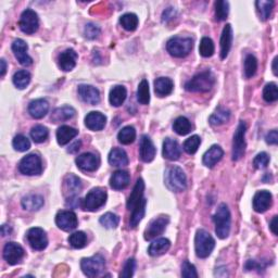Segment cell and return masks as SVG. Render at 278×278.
I'll return each mask as SVG.
<instances>
[{"label":"cell","mask_w":278,"mask_h":278,"mask_svg":"<svg viewBox=\"0 0 278 278\" xmlns=\"http://www.w3.org/2000/svg\"><path fill=\"white\" fill-rule=\"evenodd\" d=\"M215 84V76L211 71H204L187 81L185 88L192 92H208L210 91Z\"/></svg>","instance_id":"cell-1"},{"label":"cell","mask_w":278,"mask_h":278,"mask_svg":"<svg viewBox=\"0 0 278 278\" xmlns=\"http://www.w3.org/2000/svg\"><path fill=\"white\" fill-rule=\"evenodd\" d=\"M213 222L215 224V233L219 238L225 239L231 232V212L225 203L220 204L215 214L213 215Z\"/></svg>","instance_id":"cell-2"},{"label":"cell","mask_w":278,"mask_h":278,"mask_svg":"<svg viewBox=\"0 0 278 278\" xmlns=\"http://www.w3.org/2000/svg\"><path fill=\"white\" fill-rule=\"evenodd\" d=\"M165 184L167 188L175 193H182L187 188V178L179 166H171L165 173Z\"/></svg>","instance_id":"cell-3"},{"label":"cell","mask_w":278,"mask_h":278,"mask_svg":"<svg viewBox=\"0 0 278 278\" xmlns=\"http://www.w3.org/2000/svg\"><path fill=\"white\" fill-rule=\"evenodd\" d=\"M194 40L189 37H173L166 43V49L171 56L184 58L193 50Z\"/></svg>","instance_id":"cell-4"},{"label":"cell","mask_w":278,"mask_h":278,"mask_svg":"<svg viewBox=\"0 0 278 278\" xmlns=\"http://www.w3.org/2000/svg\"><path fill=\"white\" fill-rule=\"evenodd\" d=\"M215 247V240L204 230H199L195 237L196 254L201 259L208 258Z\"/></svg>","instance_id":"cell-5"},{"label":"cell","mask_w":278,"mask_h":278,"mask_svg":"<svg viewBox=\"0 0 278 278\" xmlns=\"http://www.w3.org/2000/svg\"><path fill=\"white\" fill-rule=\"evenodd\" d=\"M107 201V190L101 187H96L91 189L90 192L86 195L85 199L81 201V208L85 211L94 212L106 203Z\"/></svg>","instance_id":"cell-6"},{"label":"cell","mask_w":278,"mask_h":278,"mask_svg":"<svg viewBox=\"0 0 278 278\" xmlns=\"http://www.w3.org/2000/svg\"><path fill=\"white\" fill-rule=\"evenodd\" d=\"M80 269L87 277L99 276L106 269V260L101 254L84 258L80 261Z\"/></svg>","instance_id":"cell-7"},{"label":"cell","mask_w":278,"mask_h":278,"mask_svg":"<svg viewBox=\"0 0 278 278\" xmlns=\"http://www.w3.org/2000/svg\"><path fill=\"white\" fill-rule=\"evenodd\" d=\"M246 130H247V125L244 122H240L238 125V127L234 135V140H233V160L234 161H239L241 158L244 156V151H246Z\"/></svg>","instance_id":"cell-8"},{"label":"cell","mask_w":278,"mask_h":278,"mask_svg":"<svg viewBox=\"0 0 278 278\" xmlns=\"http://www.w3.org/2000/svg\"><path fill=\"white\" fill-rule=\"evenodd\" d=\"M19 170L24 175H40L42 172V163L40 157L35 154L27 155L20 161Z\"/></svg>","instance_id":"cell-9"},{"label":"cell","mask_w":278,"mask_h":278,"mask_svg":"<svg viewBox=\"0 0 278 278\" xmlns=\"http://www.w3.org/2000/svg\"><path fill=\"white\" fill-rule=\"evenodd\" d=\"M20 30L25 33V34H34L37 32L38 26H40V20H38V15L34 10L26 9L21 14L20 22H19Z\"/></svg>","instance_id":"cell-10"},{"label":"cell","mask_w":278,"mask_h":278,"mask_svg":"<svg viewBox=\"0 0 278 278\" xmlns=\"http://www.w3.org/2000/svg\"><path fill=\"white\" fill-rule=\"evenodd\" d=\"M26 238L30 246L34 250H37V251H42L48 246V238L46 233L40 227H33L29 230Z\"/></svg>","instance_id":"cell-11"},{"label":"cell","mask_w":278,"mask_h":278,"mask_svg":"<svg viewBox=\"0 0 278 278\" xmlns=\"http://www.w3.org/2000/svg\"><path fill=\"white\" fill-rule=\"evenodd\" d=\"M168 220L167 216H159V217H156L155 220H152L148 227L146 228L145 231V239L146 240H154L157 237H159L160 235H162L163 232L165 231V227L168 224Z\"/></svg>","instance_id":"cell-12"},{"label":"cell","mask_w":278,"mask_h":278,"mask_svg":"<svg viewBox=\"0 0 278 278\" xmlns=\"http://www.w3.org/2000/svg\"><path fill=\"white\" fill-rule=\"evenodd\" d=\"M56 224L60 230L71 232L78 227V216L72 211H59L56 215Z\"/></svg>","instance_id":"cell-13"},{"label":"cell","mask_w":278,"mask_h":278,"mask_svg":"<svg viewBox=\"0 0 278 278\" xmlns=\"http://www.w3.org/2000/svg\"><path fill=\"white\" fill-rule=\"evenodd\" d=\"M24 257V249L16 242H8L3 248V259L10 265L18 264Z\"/></svg>","instance_id":"cell-14"},{"label":"cell","mask_w":278,"mask_h":278,"mask_svg":"<svg viewBox=\"0 0 278 278\" xmlns=\"http://www.w3.org/2000/svg\"><path fill=\"white\" fill-rule=\"evenodd\" d=\"M76 165H78L81 171L85 172H94L100 165V159L96 155L86 152V154L80 155L76 158Z\"/></svg>","instance_id":"cell-15"},{"label":"cell","mask_w":278,"mask_h":278,"mask_svg":"<svg viewBox=\"0 0 278 278\" xmlns=\"http://www.w3.org/2000/svg\"><path fill=\"white\" fill-rule=\"evenodd\" d=\"M27 49L29 46L23 40H15L12 43V51L15 58L24 67H29L33 63V59L27 54Z\"/></svg>","instance_id":"cell-16"},{"label":"cell","mask_w":278,"mask_h":278,"mask_svg":"<svg viewBox=\"0 0 278 278\" xmlns=\"http://www.w3.org/2000/svg\"><path fill=\"white\" fill-rule=\"evenodd\" d=\"M79 96L84 102L88 105L95 106L100 101V94L96 87L90 85H79Z\"/></svg>","instance_id":"cell-17"},{"label":"cell","mask_w":278,"mask_h":278,"mask_svg":"<svg viewBox=\"0 0 278 278\" xmlns=\"http://www.w3.org/2000/svg\"><path fill=\"white\" fill-rule=\"evenodd\" d=\"M81 190V183L80 179L73 175V174H70L67 177L64 178L63 182V193L67 198H72L76 197Z\"/></svg>","instance_id":"cell-18"},{"label":"cell","mask_w":278,"mask_h":278,"mask_svg":"<svg viewBox=\"0 0 278 278\" xmlns=\"http://www.w3.org/2000/svg\"><path fill=\"white\" fill-rule=\"evenodd\" d=\"M78 59V52L73 50V49H67V50L63 51L59 56V67L61 68V70L65 71V72H69V71H72L75 68Z\"/></svg>","instance_id":"cell-19"},{"label":"cell","mask_w":278,"mask_h":278,"mask_svg":"<svg viewBox=\"0 0 278 278\" xmlns=\"http://www.w3.org/2000/svg\"><path fill=\"white\" fill-rule=\"evenodd\" d=\"M106 123H107V118L100 112L92 111L87 114L85 118L86 127L89 128L90 130H95V132L105 128Z\"/></svg>","instance_id":"cell-20"},{"label":"cell","mask_w":278,"mask_h":278,"mask_svg":"<svg viewBox=\"0 0 278 278\" xmlns=\"http://www.w3.org/2000/svg\"><path fill=\"white\" fill-rule=\"evenodd\" d=\"M272 205V194L266 190L258 192L253 198V209L259 213H263Z\"/></svg>","instance_id":"cell-21"},{"label":"cell","mask_w":278,"mask_h":278,"mask_svg":"<svg viewBox=\"0 0 278 278\" xmlns=\"http://www.w3.org/2000/svg\"><path fill=\"white\" fill-rule=\"evenodd\" d=\"M157 154L156 147L148 136L144 135L140 139V158L144 162H151Z\"/></svg>","instance_id":"cell-22"},{"label":"cell","mask_w":278,"mask_h":278,"mask_svg":"<svg viewBox=\"0 0 278 278\" xmlns=\"http://www.w3.org/2000/svg\"><path fill=\"white\" fill-rule=\"evenodd\" d=\"M182 150L176 140L166 138L163 143V157L170 161H176L181 157Z\"/></svg>","instance_id":"cell-23"},{"label":"cell","mask_w":278,"mask_h":278,"mask_svg":"<svg viewBox=\"0 0 278 278\" xmlns=\"http://www.w3.org/2000/svg\"><path fill=\"white\" fill-rule=\"evenodd\" d=\"M49 110V103L45 99L33 100L29 106V113L34 119H42Z\"/></svg>","instance_id":"cell-24"},{"label":"cell","mask_w":278,"mask_h":278,"mask_svg":"<svg viewBox=\"0 0 278 278\" xmlns=\"http://www.w3.org/2000/svg\"><path fill=\"white\" fill-rule=\"evenodd\" d=\"M130 182V176L128 172L119 170L112 174L110 178V186L116 190H122L126 188Z\"/></svg>","instance_id":"cell-25"},{"label":"cell","mask_w":278,"mask_h":278,"mask_svg":"<svg viewBox=\"0 0 278 278\" xmlns=\"http://www.w3.org/2000/svg\"><path fill=\"white\" fill-rule=\"evenodd\" d=\"M144 190H145V183L141 178L137 179L135 187L133 189L132 194H130L129 198L127 200V209L133 210L136 204H138L141 200L144 199Z\"/></svg>","instance_id":"cell-26"},{"label":"cell","mask_w":278,"mask_h":278,"mask_svg":"<svg viewBox=\"0 0 278 278\" xmlns=\"http://www.w3.org/2000/svg\"><path fill=\"white\" fill-rule=\"evenodd\" d=\"M223 156H224V151L220 146H212L203 156V164L208 167H213L217 162L221 161Z\"/></svg>","instance_id":"cell-27"},{"label":"cell","mask_w":278,"mask_h":278,"mask_svg":"<svg viewBox=\"0 0 278 278\" xmlns=\"http://www.w3.org/2000/svg\"><path fill=\"white\" fill-rule=\"evenodd\" d=\"M233 43V29L231 24H227L223 30L221 36V58L225 59L228 56Z\"/></svg>","instance_id":"cell-28"},{"label":"cell","mask_w":278,"mask_h":278,"mask_svg":"<svg viewBox=\"0 0 278 278\" xmlns=\"http://www.w3.org/2000/svg\"><path fill=\"white\" fill-rule=\"evenodd\" d=\"M21 203L24 210L34 212L41 209L45 201L40 195H27L22 199Z\"/></svg>","instance_id":"cell-29"},{"label":"cell","mask_w":278,"mask_h":278,"mask_svg":"<svg viewBox=\"0 0 278 278\" xmlns=\"http://www.w3.org/2000/svg\"><path fill=\"white\" fill-rule=\"evenodd\" d=\"M79 134V130L75 129L71 126H68V125H63V126L59 127L57 130V140L58 144L64 146L69 144L71 140H72L74 137H76Z\"/></svg>","instance_id":"cell-30"},{"label":"cell","mask_w":278,"mask_h":278,"mask_svg":"<svg viewBox=\"0 0 278 278\" xmlns=\"http://www.w3.org/2000/svg\"><path fill=\"white\" fill-rule=\"evenodd\" d=\"M174 88V83L171 79L160 78L155 80V90L159 97H165L172 94Z\"/></svg>","instance_id":"cell-31"},{"label":"cell","mask_w":278,"mask_h":278,"mask_svg":"<svg viewBox=\"0 0 278 278\" xmlns=\"http://www.w3.org/2000/svg\"><path fill=\"white\" fill-rule=\"evenodd\" d=\"M171 247V242L166 238H159L150 244L148 249V253L151 257H159L164 254Z\"/></svg>","instance_id":"cell-32"},{"label":"cell","mask_w":278,"mask_h":278,"mask_svg":"<svg viewBox=\"0 0 278 278\" xmlns=\"http://www.w3.org/2000/svg\"><path fill=\"white\" fill-rule=\"evenodd\" d=\"M108 160L112 166H125L128 164V158L126 152L119 148H113L110 151V154H109Z\"/></svg>","instance_id":"cell-33"},{"label":"cell","mask_w":278,"mask_h":278,"mask_svg":"<svg viewBox=\"0 0 278 278\" xmlns=\"http://www.w3.org/2000/svg\"><path fill=\"white\" fill-rule=\"evenodd\" d=\"M127 91L126 88L124 86L118 85L114 86L110 91V95H109V100L113 107H119L122 106L125 99H126Z\"/></svg>","instance_id":"cell-34"},{"label":"cell","mask_w":278,"mask_h":278,"mask_svg":"<svg viewBox=\"0 0 278 278\" xmlns=\"http://www.w3.org/2000/svg\"><path fill=\"white\" fill-rule=\"evenodd\" d=\"M75 109L72 107L65 106V107H61L56 109L52 112L51 116V119L53 123H59V122H63V121H68V119H72L75 116Z\"/></svg>","instance_id":"cell-35"},{"label":"cell","mask_w":278,"mask_h":278,"mask_svg":"<svg viewBox=\"0 0 278 278\" xmlns=\"http://www.w3.org/2000/svg\"><path fill=\"white\" fill-rule=\"evenodd\" d=\"M146 204H147V200L144 198L138 204L135 205V208L132 210V215H130V221H129L130 227L135 228L139 224L140 221L143 220L146 212Z\"/></svg>","instance_id":"cell-36"},{"label":"cell","mask_w":278,"mask_h":278,"mask_svg":"<svg viewBox=\"0 0 278 278\" xmlns=\"http://www.w3.org/2000/svg\"><path fill=\"white\" fill-rule=\"evenodd\" d=\"M231 118V111L224 108H219L217 110L212 114L209 119V122L213 126H220L228 122V119Z\"/></svg>","instance_id":"cell-37"},{"label":"cell","mask_w":278,"mask_h":278,"mask_svg":"<svg viewBox=\"0 0 278 278\" xmlns=\"http://www.w3.org/2000/svg\"><path fill=\"white\" fill-rule=\"evenodd\" d=\"M173 129L175 130V133L184 136L190 133L192 130V123L189 122V119L185 117H179L175 119V122L173 124Z\"/></svg>","instance_id":"cell-38"},{"label":"cell","mask_w":278,"mask_h":278,"mask_svg":"<svg viewBox=\"0 0 278 278\" xmlns=\"http://www.w3.org/2000/svg\"><path fill=\"white\" fill-rule=\"evenodd\" d=\"M119 23H121L124 30H126L128 32H133L137 29L139 20H138V16L136 14L126 13L121 16V19H119Z\"/></svg>","instance_id":"cell-39"},{"label":"cell","mask_w":278,"mask_h":278,"mask_svg":"<svg viewBox=\"0 0 278 278\" xmlns=\"http://www.w3.org/2000/svg\"><path fill=\"white\" fill-rule=\"evenodd\" d=\"M13 84L18 89H24L26 88V86L30 84L31 81V74L27 72L26 70H21L18 71L13 75Z\"/></svg>","instance_id":"cell-40"},{"label":"cell","mask_w":278,"mask_h":278,"mask_svg":"<svg viewBox=\"0 0 278 278\" xmlns=\"http://www.w3.org/2000/svg\"><path fill=\"white\" fill-rule=\"evenodd\" d=\"M137 100L140 105H148L150 102V90L148 80L143 79L138 85Z\"/></svg>","instance_id":"cell-41"},{"label":"cell","mask_w":278,"mask_h":278,"mask_svg":"<svg viewBox=\"0 0 278 278\" xmlns=\"http://www.w3.org/2000/svg\"><path fill=\"white\" fill-rule=\"evenodd\" d=\"M136 138V130L133 126H126L119 130L118 134V139L123 145H129L134 143Z\"/></svg>","instance_id":"cell-42"},{"label":"cell","mask_w":278,"mask_h":278,"mask_svg":"<svg viewBox=\"0 0 278 278\" xmlns=\"http://www.w3.org/2000/svg\"><path fill=\"white\" fill-rule=\"evenodd\" d=\"M255 4H257V9L261 20L266 21L268 19H270L272 11H273L274 1H264V0H260V1L255 2Z\"/></svg>","instance_id":"cell-43"},{"label":"cell","mask_w":278,"mask_h":278,"mask_svg":"<svg viewBox=\"0 0 278 278\" xmlns=\"http://www.w3.org/2000/svg\"><path fill=\"white\" fill-rule=\"evenodd\" d=\"M258 70V60L253 54H248L244 59V76L247 79L252 78Z\"/></svg>","instance_id":"cell-44"},{"label":"cell","mask_w":278,"mask_h":278,"mask_svg":"<svg viewBox=\"0 0 278 278\" xmlns=\"http://www.w3.org/2000/svg\"><path fill=\"white\" fill-rule=\"evenodd\" d=\"M214 43L212 41L211 38L209 37H203L202 40L200 41V46H199V52L201 56L203 58H209L212 57L214 53Z\"/></svg>","instance_id":"cell-45"},{"label":"cell","mask_w":278,"mask_h":278,"mask_svg":"<svg viewBox=\"0 0 278 278\" xmlns=\"http://www.w3.org/2000/svg\"><path fill=\"white\" fill-rule=\"evenodd\" d=\"M49 136V132L47 127L42 126V125H36L31 130V137L32 139L37 144H41L45 141Z\"/></svg>","instance_id":"cell-46"},{"label":"cell","mask_w":278,"mask_h":278,"mask_svg":"<svg viewBox=\"0 0 278 278\" xmlns=\"http://www.w3.org/2000/svg\"><path fill=\"white\" fill-rule=\"evenodd\" d=\"M69 242L75 249H81L86 246L87 236L83 232H75L69 237Z\"/></svg>","instance_id":"cell-47"},{"label":"cell","mask_w":278,"mask_h":278,"mask_svg":"<svg viewBox=\"0 0 278 278\" xmlns=\"http://www.w3.org/2000/svg\"><path fill=\"white\" fill-rule=\"evenodd\" d=\"M228 12H230V3L227 1H216L215 2V19L217 21L226 20Z\"/></svg>","instance_id":"cell-48"},{"label":"cell","mask_w":278,"mask_h":278,"mask_svg":"<svg viewBox=\"0 0 278 278\" xmlns=\"http://www.w3.org/2000/svg\"><path fill=\"white\" fill-rule=\"evenodd\" d=\"M200 144H201L200 137L197 135H195V136H192V137L188 138L186 141H185L183 148H184L185 151L187 152L188 155H195L196 152H197Z\"/></svg>","instance_id":"cell-49"},{"label":"cell","mask_w":278,"mask_h":278,"mask_svg":"<svg viewBox=\"0 0 278 278\" xmlns=\"http://www.w3.org/2000/svg\"><path fill=\"white\" fill-rule=\"evenodd\" d=\"M99 222H100V224H101L103 227L110 228V230H111V228H116V227L119 225V219L118 215L111 213V212H109V213L103 214V215L100 217Z\"/></svg>","instance_id":"cell-50"},{"label":"cell","mask_w":278,"mask_h":278,"mask_svg":"<svg viewBox=\"0 0 278 278\" xmlns=\"http://www.w3.org/2000/svg\"><path fill=\"white\" fill-rule=\"evenodd\" d=\"M263 98L266 102H275L278 99V90L275 83H270L264 87Z\"/></svg>","instance_id":"cell-51"},{"label":"cell","mask_w":278,"mask_h":278,"mask_svg":"<svg viewBox=\"0 0 278 278\" xmlns=\"http://www.w3.org/2000/svg\"><path fill=\"white\" fill-rule=\"evenodd\" d=\"M12 146L16 151L24 152L31 148V143L24 135H18L14 137V139L12 141Z\"/></svg>","instance_id":"cell-52"},{"label":"cell","mask_w":278,"mask_h":278,"mask_svg":"<svg viewBox=\"0 0 278 278\" xmlns=\"http://www.w3.org/2000/svg\"><path fill=\"white\" fill-rule=\"evenodd\" d=\"M270 163V157L266 152H261L257 157L254 158L253 160V165L258 170H263L266 166L269 165Z\"/></svg>","instance_id":"cell-53"},{"label":"cell","mask_w":278,"mask_h":278,"mask_svg":"<svg viewBox=\"0 0 278 278\" xmlns=\"http://www.w3.org/2000/svg\"><path fill=\"white\" fill-rule=\"evenodd\" d=\"M100 34V29L99 26H97L94 23H88L86 24L84 29V35L88 40H95Z\"/></svg>","instance_id":"cell-54"},{"label":"cell","mask_w":278,"mask_h":278,"mask_svg":"<svg viewBox=\"0 0 278 278\" xmlns=\"http://www.w3.org/2000/svg\"><path fill=\"white\" fill-rule=\"evenodd\" d=\"M182 275L183 277L186 278H197L198 277V273L196 271L195 265H193L192 263H189L188 261H185L182 266Z\"/></svg>","instance_id":"cell-55"},{"label":"cell","mask_w":278,"mask_h":278,"mask_svg":"<svg viewBox=\"0 0 278 278\" xmlns=\"http://www.w3.org/2000/svg\"><path fill=\"white\" fill-rule=\"evenodd\" d=\"M135 268H136V261L134 259H129L127 260V262L125 263L124 268L122 273L119 274L121 277H125V278H128V277H132L134 275V272H135Z\"/></svg>","instance_id":"cell-56"},{"label":"cell","mask_w":278,"mask_h":278,"mask_svg":"<svg viewBox=\"0 0 278 278\" xmlns=\"http://www.w3.org/2000/svg\"><path fill=\"white\" fill-rule=\"evenodd\" d=\"M266 143L270 145H277L278 143V132L276 129L271 130V132L266 135Z\"/></svg>","instance_id":"cell-57"},{"label":"cell","mask_w":278,"mask_h":278,"mask_svg":"<svg viewBox=\"0 0 278 278\" xmlns=\"http://www.w3.org/2000/svg\"><path fill=\"white\" fill-rule=\"evenodd\" d=\"M175 15H176V11L174 10V8H167L165 9L164 12H163L162 20L163 22H168L173 18H175Z\"/></svg>","instance_id":"cell-58"},{"label":"cell","mask_w":278,"mask_h":278,"mask_svg":"<svg viewBox=\"0 0 278 278\" xmlns=\"http://www.w3.org/2000/svg\"><path fill=\"white\" fill-rule=\"evenodd\" d=\"M244 268H246L247 271H251V270H262V269H264V266H262L260 263H258L257 261L249 260L248 262L246 263V265H244Z\"/></svg>","instance_id":"cell-59"},{"label":"cell","mask_w":278,"mask_h":278,"mask_svg":"<svg viewBox=\"0 0 278 278\" xmlns=\"http://www.w3.org/2000/svg\"><path fill=\"white\" fill-rule=\"evenodd\" d=\"M80 146H81V141L76 140L75 143L68 149V151L70 152V154H75V152H78L80 149Z\"/></svg>","instance_id":"cell-60"},{"label":"cell","mask_w":278,"mask_h":278,"mask_svg":"<svg viewBox=\"0 0 278 278\" xmlns=\"http://www.w3.org/2000/svg\"><path fill=\"white\" fill-rule=\"evenodd\" d=\"M277 217L278 216H274L273 220H272L270 223V228L271 231L273 232L274 235H277Z\"/></svg>","instance_id":"cell-61"},{"label":"cell","mask_w":278,"mask_h":278,"mask_svg":"<svg viewBox=\"0 0 278 278\" xmlns=\"http://www.w3.org/2000/svg\"><path fill=\"white\" fill-rule=\"evenodd\" d=\"M0 64H1V72H0V76L3 78L4 74H5V71H7V63H5L4 59L0 60Z\"/></svg>","instance_id":"cell-62"},{"label":"cell","mask_w":278,"mask_h":278,"mask_svg":"<svg viewBox=\"0 0 278 278\" xmlns=\"http://www.w3.org/2000/svg\"><path fill=\"white\" fill-rule=\"evenodd\" d=\"M11 227L9 225H2L1 226V234H2V236H8L9 234L11 233Z\"/></svg>","instance_id":"cell-63"},{"label":"cell","mask_w":278,"mask_h":278,"mask_svg":"<svg viewBox=\"0 0 278 278\" xmlns=\"http://www.w3.org/2000/svg\"><path fill=\"white\" fill-rule=\"evenodd\" d=\"M276 64H277V57L273 60V72H274V75L277 76V67H276Z\"/></svg>","instance_id":"cell-64"}]
</instances>
